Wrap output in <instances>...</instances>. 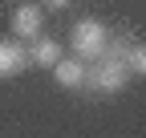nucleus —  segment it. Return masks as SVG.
Listing matches in <instances>:
<instances>
[{
	"instance_id": "f03ea898",
	"label": "nucleus",
	"mask_w": 146,
	"mask_h": 138,
	"mask_svg": "<svg viewBox=\"0 0 146 138\" xmlns=\"http://www.w3.org/2000/svg\"><path fill=\"white\" fill-rule=\"evenodd\" d=\"M106 45H110V33L102 21H94V16H85V21L73 25V57H81V61H98L106 53Z\"/></svg>"
},
{
	"instance_id": "20e7f679",
	"label": "nucleus",
	"mask_w": 146,
	"mask_h": 138,
	"mask_svg": "<svg viewBox=\"0 0 146 138\" xmlns=\"http://www.w3.org/2000/svg\"><path fill=\"white\" fill-rule=\"evenodd\" d=\"M41 21H45V16H41V4H21V8L12 12V37L16 41H33L36 33H41Z\"/></svg>"
},
{
	"instance_id": "423d86ee",
	"label": "nucleus",
	"mask_w": 146,
	"mask_h": 138,
	"mask_svg": "<svg viewBox=\"0 0 146 138\" xmlns=\"http://www.w3.org/2000/svg\"><path fill=\"white\" fill-rule=\"evenodd\" d=\"M57 57H61V45L53 41V37H41V33H36V37L29 41V61L33 65H57Z\"/></svg>"
},
{
	"instance_id": "7ed1b4c3",
	"label": "nucleus",
	"mask_w": 146,
	"mask_h": 138,
	"mask_svg": "<svg viewBox=\"0 0 146 138\" xmlns=\"http://www.w3.org/2000/svg\"><path fill=\"white\" fill-rule=\"evenodd\" d=\"M53 77H57L61 90H85L89 61H81V57H57V65H53Z\"/></svg>"
},
{
	"instance_id": "39448f33",
	"label": "nucleus",
	"mask_w": 146,
	"mask_h": 138,
	"mask_svg": "<svg viewBox=\"0 0 146 138\" xmlns=\"http://www.w3.org/2000/svg\"><path fill=\"white\" fill-rule=\"evenodd\" d=\"M25 65H29V49L21 41H0V77H16V73H25Z\"/></svg>"
},
{
	"instance_id": "0eeeda50",
	"label": "nucleus",
	"mask_w": 146,
	"mask_h": 138,
	"mask_svg": "<svg viewBox=\"0 0 146 138\" xmlns=\"http://www.w3.org/2000/svg\"><path fill=\"white\" fill-rule=\"evenodd\" d=\"M122 61H126V69H130V77H146V49H142V41H130L126 37L122 41Z\"/></svg>"
},
{
	"instance_id": "f257e3e1",
	"label": "nucleus",
	"mask_w": 146,
	"mask_h": 138,
	"mask_svg": "<svg viewBox=\"0 0 146 138\" xmlns=\"http://www.w3.org/2000/svg\"><path fill=\"white\" fill-rule=\"evenodd\" d=\"M122 41L126 37H110L106 53L94 61L85 85H94V90H102V94H122L126 85H130V69H126V61H122Z\"/></svg>"
},
{
	"instance_id": "6e6552de",
	"label": "nucleus",
	"mask_w": 146,
	"mask_h": 138,
	"mask_svg": "<svg viewBox=\"0 0 146 138\" xmlns=\"http://www.w3.org/2000/svg\"><path fill=\"white\" fill-rule=\"evenodd\" d=\"M45 8H53V12H61V8H69V0H45Z\"/></svg>"
}]
</instances>
